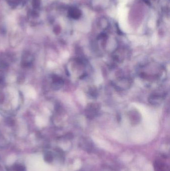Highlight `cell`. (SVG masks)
I'll return each instance as SVG.
<instances>
[{
    "label": "cell",
    "instance_id": "5",
    "mask_svg": "<svg viewBox=\"0 0 170 171\" xmlns=\"http://www.w3.org/2000/svg\"><path fill=\"white\" fill-rule=\"evenodd\" d=\"M70 15L74 19H78L80 17L81 13L77 9H72L70 12Z\"/></svg>",
    "mask_w": 170,
    "mask_h": 171
},
{
    "label": "cell",
    "instance_id": "6",
    "mask_svg": "<svg viewBox=\"0 0 170 171\" xmlns=\"http://www.w3.org/2000/svg\"><path fill=\"white\" fill-rule=\"evenodd\" d=\"M14 170L16 171H24L25 168L24 167L20 166V165H16L14 167Z\"/></svg>",
    "mask_w": 170,
    "mask_h": 171
},
{
    "label": "cell",
    "instance_id": "2",
    "mask_svg": "<svg viewBox=\"0 0 170 171\" xmlns=\"http://www.w3.org/2000/svg\"><path fill=\"white\" fill-rule=\"evenodd\" d=\"M164 97L161 94H155L151 95L149 98V101L150 103L154 105H158L162 103Z\"/></svg>",
    "mask_w": 170,
    "mask_h": 171
},
{
    "label": "cell",
    "instance_id": "7",
    "mask_svg": "<svg viewBox=\"0 0 170 171\" xmlns=\"http://www.w3.org/2000/svg\"><path fill=\"white\" fill-rule=\"evenodd\" d=\"M53 157L51 156V155H49V154L46 155L45 157V161H47L48 162H51L53 160Z\"/></svg>",
    "mask_w": 170,
    "mask_h": 171
},
{
    "label": "cell",
    "instance_id": "4",
    "mask_svg": "<svg viewBox=\"0 0 170 171\" xmlns=\"http://www.w3.org/2000/svg\"><path fill=\"white\" fill-rule=\"evenodd\" d=\"M118 84H117V86L119 88H121L122 87V89H124V88L125 86H126V87H129L131 85V82L129 80V79L126 78H122L119 79V80L117 81V82Z\"/></svg>",
    "mask_w": 170,
    "mask_h": 171
},
{
    "label": "cell",
    "instance_id": "1",
    "mask_svg": "<svg viewBox=\"0 0 170 171\" xmlns=\"http://www.w3.org/2000/svg\"><path fill=\"white\" fill-rule=\"evenodd\" d=\"M99 110V106L95 103L90 104L85 110V113L87 117L92 119L96 116Z\"/></svg>",
    "mask_w": 170,
    "mask_h": 171
},
{
    "label": "cell",
    "instance_id": "3",
    "mask_svg": "<svg viewBox=\"0 0 170 171\" xmlns=\"http://www.w3.org/2000/svg\"><path fill=\"white\" fill-rule=\"evenodd\" d=\"M154 167L155 171H169L166 165L160 161H155L154 163Z\"/></svg>",
    "mask_w": 170,
    "mask_h": 171
}]
</instances>
